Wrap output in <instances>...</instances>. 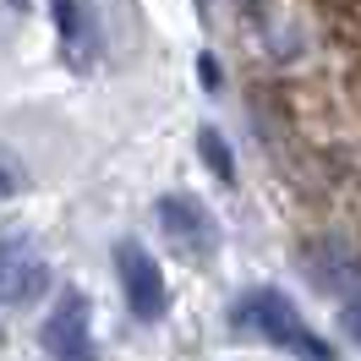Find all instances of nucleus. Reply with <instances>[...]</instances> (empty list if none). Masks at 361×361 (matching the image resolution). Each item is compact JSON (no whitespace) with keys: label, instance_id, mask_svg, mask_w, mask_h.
<instances>
[{"label":"nucleus","instance_id":"1","mask_svg":"<svg viewBox=\"0 0 361 361\" xmlns=\"http://www.w3.org/2000/svg\"><path fill=\"white\" fill-rule=\"evenodd\" d=\"M235 317L252 323L263 339H274L279 350H295V356H312V361L334 356V350H329V339H317L312 329L301 323V312L290 307V295H285V290H252V295H241Z\"/></svg>","mask_w":361,"mask_h":361},{"label":"nucleus","instance_id":"2","mask_svg":"<svg viewBox=\"0 0 361 361\" xmlns=\"http://www.w3.org/2000/svg\"><path fill=\"white\" fill-rule=\"evenodd\" d=\"M159 225L170 235V247L180 257H208V252L219 247V225H214V214H208L192 192H176V197H159Z\"/></svg>","mask_w":361,"mask_h":361},{"label":"nucleus","instance_id":"3","mask_svg":"<svg viewBox=\"0 0 361 361\" xmlns=\"http://www.w3.org/2000/svg\"><path fill=\"white\" fill-rule=\"evenodd\" d=\"M115 274H121V290L142 323L164 317V274H159L154 252H142V241H121L115 247Z\"/></svg>","mask_w":361,"mask_h":361},{"label":"nucleus","instance_id":"4","mask_svg":"<svg viewBox=\"0 0 361 361\" xmlns=\"http://www.w3.org/2000/svg\"><path fill=\"white\" fill-rule=\"evenodd\" d=\"M44 285H49V269L33 257L27 235H6L0 241V307H27Z\"/></svg>","mask_w":361,"mask_h":361},{"label":"nucleus","instance_id":"5","mask_svg":"<svg viewBox=\"0 0 361 361\" xmlns=\"http://www.w3.org/2000/svg\"><path fill=\"white\" fill-rule=\"evenodd\" d=\"M44 350L49 356H66V361H82L93 350V334H88V295L82 290H61L55 312L44 323Z\"/></svg>","mask_w":361,"mask_h":361},{"label":"nucleus","instance_id":"6","mask_svg":"<svg viewBox=\"0 0 361 361\" xmlns=\"http://www.w3.org/2000/svg\"><path fill=\"white\" fill-rule=\"evenodd\" d=\"M301 263L312 274V285H323V290H350V285H361V257L345 247V241H323V247H312Z\"/></svg>","mask_w":361,"mask_h":361},{"label":"nucleus","instance_id":"7","mask_svg":"<svg viewBox=\"0 0 361 361\" xmlns=\"http://www.w3.org/2000/svg\"><path fill=\"white\" fill-rule=\"evenodd\" d=\"M197 154H203V164H208L219 180H225V186L235 180V154H230V142L214 132V126H203V132H197Z\"/></svg>","mask_w":361,"mask_h":361},{"label":"nucleus","instance_id":"8","mask_svg":"<svg viewBox=\"0 0 361 361\" xmlns=\"http://www.w3.org/2000/svg\"><path fill=\"white\" fill-rule=\"evenodd\" d=\"M49 11H55V27H61V39L77 49V44H82V0H49Z\"/></svg>","mask_w":361,"mask_h":361},{"label":"nucleus","instance_id":"9","mask_svg":"<svg viewBox=\"0 0 361 361\" xmlns=\"http://www.w3.org/2000/svg\"><path fill=\"white\" fill-rule=\"evenodd\" d=\"M339 323H345V334H350V339H356V345H361V290L350 295L345 307H339Z\"/></svg>","mask_w":361,"mask_h":361}]
</instances>
